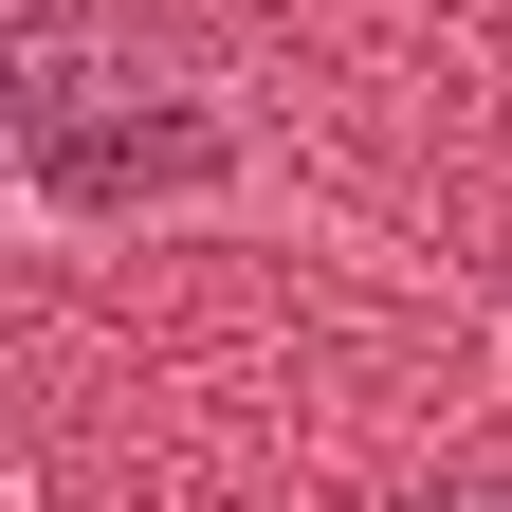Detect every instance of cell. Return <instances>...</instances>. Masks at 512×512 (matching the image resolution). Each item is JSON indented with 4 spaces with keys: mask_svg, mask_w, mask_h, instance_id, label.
Returning a JSON list of instances; mask_svg holds the SVG:
<instances>
[{
    "mask_svg": "<svg viewBox=\"0 0 512 512\" xmlns=\"http://www.w3.org/2000/svg\"><path fill=\"white\" fill-rule=\"evenodd\" d=\"M19 147L55 202H165V183L220 165L202 92L147 55V19H110V0H37L19 19Z\"/></svg>",
    "mask_w": 512,
    "mask_h": 512,
    "instance_id": "1",
    "label": "cell"
},
{
    "mask_svg": "<svg viewBox=\"0 0 512 512\" xmlns=\"http://www.w3.org/2000/svg\"><path fill=\"white\" fill-rule=\"evenodd\" d=\"M403 512H512V476H458V494H403Z\"/></svg>",
    "mask_w": 512,
    "mask_h": 512,
    "instance_id": "2",
    "label": "cell"
}]
</instances>
